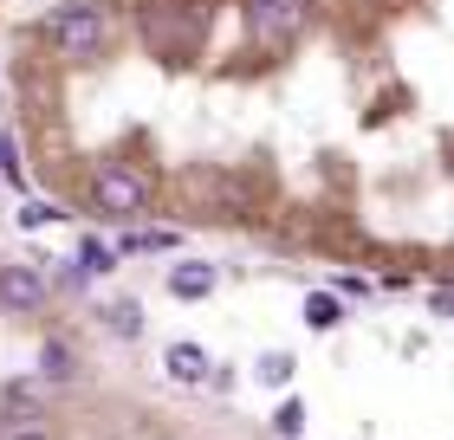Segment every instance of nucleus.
<instances>
[{"instance_id":"1","label":"nucleus","mask_w":454,"mask_h":440,"mask_svg":"<svg viewBox=\"0 0 454 440\" xmlns=\"http://www.w3.org/2000/svg\"><path fill=\"white\" fill-rule=\"evenodd\" d=\"M46 39L66 58H105V46H111V13L105 7H59L46 19Z\"/></svg>"},{"instance_id":"2","label":"nucleus","mask_w":454,"mask_h":440,"mask_svg":"<svg viewBox=\"0 0 454 440\" xmlns=\"http://www.w3.org/2000/svg\"><path fill=\"white\" fill-rule=\"evenodd\" d=\"M91 195H98V207H105L111 220H130V214L150 207V175L130 169V162H105V169L91 175Z\"/></svg>"},{"instance_id":"3","label":"nucleus","mask_w":454,"mask_h":440,"mask_svg":"<svg viewBox=\"0 0 454 440\" xmlns=\"http://www.w3.org/2000/svg\"><path fill=\"white\" fill-rule=\"evenodd\" d=\"M299 27H305V0H247V33H254L260 52L299 39Z\"/></svg>"},{"instance_id":"4","label":"nucleus","mask_w":454,"mask_h":440,"mask_svg":"<svg viewBox=\"0 0 454 440\" xmlns=\"http://www.w3.org/2000/svg\"><path fill=\"white\" fill-rule=\"evenodd\" d=\"M46 272H39V259H27V266H0V305L7 311H39L46 305Z\"/></svg>"},{"instance_id":"5","label":"nucleus","mask_w":454,"mask_h":440,"mask_svg":"<svg viewBox=\"0 0 454 440\" xmlns=\"http://www.w3.org/2000/svg\"><path fill=\"white\" fill-rule=\"evenodd\" d=\"M162 369H169V382H182V389L208 382V356H201L195 344H169V350H162Z\"/></svg>"},{"instance_id":"6","label":"nucleus","mask_w":454,"mask_h":440,"mask_svg":"<svg viewBox=\"0 0 454 440\" xmlns=\"http://www.w3.org/2000/svg\"><path fill=\"white\" fill-rule=\"evenodd\" d=\"M208 291H215V266H176L169 272V298H208Z\"/></svg>"},{"instance_id":"7","label":"nucleus","mask_w":454,"mask_h":440,"mask_svg":"<svg viewBox=\"0 0 454 440\" xmlns=\"http://www.w3.org/2000/svg\"><path fill=\"white\" fill-rule=\"evenodd\" d=\"M338 318H344V311H338L332 291H312V298H305V324H312V330H332Z\"/></svg>"},{"instance_id":"8","label":"nucleus","mask_w":454,"mask_h":440,"mask_svg":"<svg viewBox=\"0 0 454 440\" xmlns=\"http://www.w3.org/2000/svg\"><path fill=\"white\" fill-rule=\"evenodd\" d=\"M254 375H260V382H266V389H286V382H293V356H279V350H266Z\"/></svg>"},{"instance_id":"9","label":"nucleus","mask_w":454,"mask_h":440,"mask_svg":"<svg viewBox=\"0 0 454 440\" xmlns=\"http://www.w3.org/2000/svg\"><path fill=\"white\" fill-rule=\"evenodd\" d=\"M111 259H117V253H111L105 240H78V266H85L91 279H98V272H111Z\"/></svg>"},{"instance_id":"10","label":"nucleus","mask_w":454,"mask_h":440,"mask_svg":"<svg viewBox=\"0 0 454 440\" xmlns=\"http://www.w3.org/2000/svg\"><path fill=\"white\" fill-rule=\"evenodd\" d=\"M105 324L117 330V337H137V330H143V311H137V305H105Z\"/></svg>"},{"instance_id":"11","label":"nucleus","mask_w":454,"mask_h":440,"mask_svg":"<svg viewBox=\"0 0 454 440\" xmlns=\"http://www.w3.org/2000/svg\"><path fill=\"white\" fill-rule=\"evenodd\" d=\"M0 175H7V181H27V175H20V150H13V130H0Z\"/></svg>"},{"instance_id":"12","label":"nucleus","mask_w":454,"mask_h":440,"mask_svg":"<svg viewBox=\"0 0 454 440\" xmlns=\"http://www.w3.org/2000/svg\"><path fill=\"white\" fill-rule=\"evenodd\" d=\"M39 363H46V375H72V350L66 344H46V350H39Z\"/></svg>"},{"instance_id":"13","label":"nucleus","mask_w":454,"mask_h":440,"mask_svg":"<svg viewBox=\"0 0 454 440\" xmlns=\"http://www.w3.org/2000/svg\"><path fill=\"white\" fill-rule=\"evenodd\" d=\"M273 428H279V434H299V428H305V408L293 402V395H286V402H279V414H273Z\"/></svg>"},{"instance_id":"14","label":"nucleus","mask_w":454,"mask_h":440,"mask_svg":"<svg viewBox=\"0 0 454 440\" xmlns=\"http://www.w3.org/2000/svg\"><path fill=\"white\" fill-rule=\"evenodd\" d=\"M46 220H59L52 201H27V207H20V227H46Z\"/></svg>"},{"instance_id":"15","label":"nucleus","mask_w":454,"mask_h":440,"mask_svg":"<svg viewBox=\"0 0 454 440\" xmlns=\"http://www.w3.org/2000/svg\"><path fill=\"white\" fill-rule=\"evenodd\" d=\"M7 440H46V434H39V428H20V434H7Z\"/></svg>"}]
</instances>
